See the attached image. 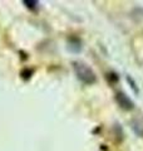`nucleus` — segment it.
Returning <instances> with one entry per match:
<instances>
[{
  "mask_svg": "<svg viewBox=\"0 0 143 151\" xmlns=\"http://www.w3.org/2000/svg\"><path fill=\"white\" fill-rule=\"evenodd\" d=\"M73 67H74V70H75V74H77V77L82 82L87 83V84H90V83H94L95 82L94 72L88 67L87 64H84L82 62H74L73 63Z\"/></svg>",
  "mask_w": 143,
  "mask_h": 151,
  "instance_id": "nucleus-1",
  "label": "nucleus"
},
{
  "mask_svg": "<svg viewBox=\"0 0 143 151\" xmlns=\"http://www.w3.org/2000/svg\"><path fill=\"white\" fill-rule=\"evenodd\" d=\"M24 4L29 8H34V5H36V1H24Z\"/></svg>",
  "mask_w": 143,
  "mask_h": 151,
  "instance_id": "nucleus-3",
  "label": "nucleus"
},
{
  "mask_svg": "<svg viewBox=\"0 0 143 151\" xmlns=\"http://www.w3.org/2000/svg\"><path fill=\"white\" fill-rule=\"evenodd\" d=\"M117 101H118L119 105H121L123 108H126V110H131V108H133V103L131 102L129 98H127V96H124L123 93L117 94Z\"/></svg>",
  "mask_w": 143,
  "mask_h": 151,
  "instance_id": "nucleus-2",
  "label": "nucleus"
}]
</instances>
